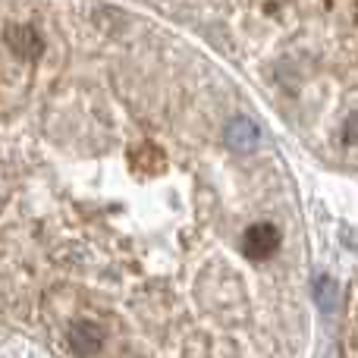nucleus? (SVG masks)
I'll list each match as a JSON object with an SVG mask.
<instances>
[{"label": "nucleus", "instance_id": "nucleus-1", "mask_svg": "<svg viewBox=\"0 0 358 358\" xmlns=\"http://www.w3.org/2000/svg\"><path fill=\"white\" fill-rule=\"evenodd\" d=\"M280 248V229L273 223H252L242 233V252L252 261H267Z\"/></svg>", "mask_w": 358, "mask_h": 358}, {"label": "nucleus", "instance_id": "nucleus-2", "mask_svg": "<svg viewBox=\"0 0 358 358\" xmlns=\"http://www.w3.org/2000/svg\"><path fill=\"white\" fill-rule=\"evenodd\" d=\"M227 145H229L233 151H239V155H252V151L261 145L258 126H255L248 117L229 120V126H227Z\"/></svg>", "mask_w": 358, "mask_h": 358}, {"label": "nucleus", "instance_id": "nucleus-3", "mask_svg": "<svg viewBox=\"0 0 358 358\" xmlns=\"http://www.w3.org/2000/svg\"><path fill=\"white\" fill-rule=\"evenodd\" d=\"M69 346H73L79 355H94L101 346H104V334H101L98 324L79 321L69 327Z\"/></svg>", "mask_w": 358, "mask_h": 358}, {"label": "nucleus", "instance_id": "nucleus-4", "mask_svg": "<svg viewBox=\"0 0 358 358\" xmlns=\"http://www.w3.org/2000/svg\"><path fill=\"white\" fill-rule=\"evenodd\" d=\"M6 44H10L19 57L41 54V35H38L31 25H10V29H6Z\"/></svg>", "mask_w": 358, "mask_h": 358}, {"label": "nucleus", "instance_id": "nucleus-5", "mask_svg": "<svg viewBox=\"0 0 358 358\" xmlns=\"http://www.w3.org/2000/svg\"><path fill=\"white\" fill-rule=\"evenodd\" d=\"M311 292H315V299H317V305H321L324 311H334L336 308V302H340V286H336V280H330V277H315V286H311Z\"/></svg>", "mask_w": 358, "mask_h": 358}, {"label": "nucleus", "instance_id": "nucleus-6", "mask_svg": "<svg viewBox=\"0 0 358 358\" xmlns=\"http://www.w3.org/2000/svg\"><path fill=\"white\" fill-rule=\"evenodd\" d=\"M352 132H355V120L349 117V123H346V142H349V145H352Z\"/></svg>", "mask_w": 358, "mask_h": 358}]
</instances>
